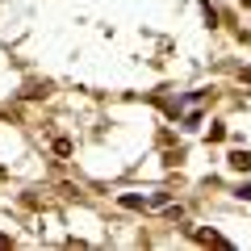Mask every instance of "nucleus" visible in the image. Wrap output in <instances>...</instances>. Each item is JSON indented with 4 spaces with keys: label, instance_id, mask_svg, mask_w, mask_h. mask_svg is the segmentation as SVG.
<instances>
[{
    "label": "nucleus",
    "instance_id": "f257e3e1",
    "mask_svg": "<svg viewBox=\"0 0 251 251\" xmlns=\"http://www.w3.org/2000/svg\"><path fill=\"white\" fill-rule=\"evenodd\" d=\"M117 201H122L126 209H151V197H138V193H122Z\"/></svg>",
    "mask_w": 251,
    "mask_h": 251
},
{
    "label": "nucleus",
    "instance_id": "f03ea898",
    "mask_svg": "<svg viewBox=\"0 0 251 251\" xmlns=\"http://www.w3.org/2000/svg\"><path fill=\"white\" fill-rule=\"evenodd\" d=\"M230 168L234 172H247L251 168V151H230Z\"/></svg>",
    "mask_w": 251,
    "mask_h": 251
},
{
    "label": "nucleus",
    "instance_id": "7ed1b4c3",
    "mask_svg": "<svg viewBox=\"0 0 251 251\" xmlns=\"http://www.w3.org/2000/svg\"><path fill=\"white\" fill-rule=\"evenodd\" d=\"M193 239H197V243H214V247H226V239H222L218 230H197Z\"/></svg>",
    "mask_w": 251,
    "mask_h": 251
},
{
    "label": "nucleus",
    "instance_id": "20e7f679",
    "mask_svg": "<svg viewBox=\"0 0 251 251\" xmlns=\"http://www.w3.org/2000/svg\"><path fill=\"white\" fill-rule=\"evenodd\" d=\"M201 13H205V25L214 29V25H218V9H209V4H201Z\"/></svg>",
    "mask_w": 251,
    "mask_h": 251
},
{
    "label": "nucleus",
    "instance_id": "39448f33",
    "mask_svg": "<svg viewBox=\"0 0 251 251\" xmlns=\"http://www.w3.org/2000/svg\"><path fill=\"white\" fill-rule=\"evenodd\" d=\"M226 138V126H209V143H222Z\"/></svg>",
    "mask_w": 251,
    "mask_h": 251
},
{
    "label": "nucleus",
    "instance_id": "423d86ee",
    "mask_svg": "<svg viewBox=\"0 0 251 251\" xmlns=\"http://www.w3.org/2000/svg\"><path fill=\"white\" fill-rule=\"evenodd\" d=\"M239 197H243V201H251V184H239Z\"/></svg>",
    "mask_w": 251,
    "mask_h": 251
},
{
    "label": "nucleus",
    "instance_id": "0eeeda50",
    "mask_svg": "<svg viewBox=\"0 0 251 251\" xmlns=\"http://www.w3.org/2000/svg\"><path fill=\"white\" fill-rule=\"evenodd\" d=\"M239 4H247V9H251V0H239Z\"/></svg>",
    "mask_w": 251,
    "mask_h": 251
}]
</instances>
